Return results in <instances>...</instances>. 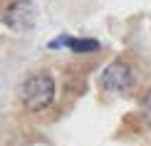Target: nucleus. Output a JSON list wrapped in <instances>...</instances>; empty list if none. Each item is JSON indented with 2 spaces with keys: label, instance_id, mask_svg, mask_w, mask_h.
Segmentation results:
<instances>
[{
  "label": "nucleus",
  "instance_id": "1",
  "mask_svg": "<svg viewBox=\"0 0 151 146\" xmlns=\"http://www.w3.org/2000/svg\"><path fill=\"white\" fill-rule=\"evenodd\" d=\"M20 101L27 111L40 114L55 101V77L50 72H35L22 82Z\"/></svg>",
  "mask_w": 151,
  "mask_h": 146
},
{
  "label": "nucleus",
  "instance_id": "2",
  "mask_svg": "<svg viewBox=\"0 0 151 146\" xmlns=\"http://www.w3.org/2000/svg\"><path fill=\"white\" fill-rule=\"evenodd\" d=\"M136 82V74L134 69H131V65H127V62H111V65L104 67V72L99 74V84H102V89L111 92V94H124L129 92L131 87H134Z\"/></svg>",
  "mask_w": 151,
  "mask_h": 146
},
{
  "label": "nucleus",
  "instance_id": "3",
  "mask_svg": "<svg viewBox=\"0 0 151 146\" xmlns=\"http://www.w3.org/2000/svg\"><path fill=\"white\" fill-rule=\"evenodd\" d=\"M37 20V10L32 0H12L8 8L3 10V22L15 32H25L30 30Z\"/></svg>",
  "mask_w": 151,
  "mask_h": 146
},
{
  "label": "nucleus",
  "instance_id": "4",
  "mask_svg": "<svg viewBox=\"0 0 151 146\" xmlns=\"http://www.w3.org/2000/svg\"><path fill=\"white\" fill-rule=\"evenodd\" d=\"M57 47H70L72 52H97L99 42L89 40V37H70V35H62L57 40L50 42V50H57Z\"/></svg>",
  "mask_w": 151,
  "mask_h": 146
},
{
  "label": "nucleus",
  "instance_id": "5",
  "mask_svg": "<svg viewBox=\"0 0 151 146\" xmlns=\"http://www.w3.org/2000/svg\"><path fill=\"white\" fill-rule=\"evenodd\" d=\"M141 117H144V122L151 126V89L141 97Z\"/></svg>",
  "mask_w": 151,
  "mask_h": 146
}]
</instances>
